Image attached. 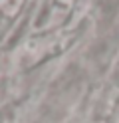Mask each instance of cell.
I'll use <instances>...</instances> for the list:
<instances>
[{
  "label": "cell",
  "instance_id": "1",
  "mask_svg": "<svg viewBox=\"0 0 119 123\" xmlns=\"http://www.w3.org/2000/svg\"><path fill=\"white\" fill-rule=\"evenodd\" d=\"M75 0H54L52 6L48 8V16H54V14H66L71 10Z\"/></svg>",
  "mask_w": 119,
  "mask_h": 123
}]
</instances>
